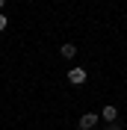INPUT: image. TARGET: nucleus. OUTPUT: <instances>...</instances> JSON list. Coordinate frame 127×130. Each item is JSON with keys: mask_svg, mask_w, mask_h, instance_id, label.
<instances>
[{"mask_svg": "<svg viewBox=\"0 0 127 130\" xmlns=\"http://www.w3.org/2000/svg\"><path fill=\"white\" fill-rule=\"evenodd\" d=\"M95 124H98V115L95 112H86L83 118H80V130H92Z\"/></svg>", "mask_w": 127, "mask_h": 130, "instance_id": "obj_3", "label": "nucleus"}, {"mask_svg": "<svg viewBox=\"0 0 127 130\" xmlns=\"http://www.w3.org/2000/svg\"><path fill=\"white\" fill-rule=\"evenodd\" d=\"M68 80H71V86H83L86 83V68H71L68 71Z\"/></svg>", "mask_w": 127, "mask_h": 130, "instance_id": "obj_1", "label": "nucleus"}, {"mask_svg": "<svg viewBox=\"0 0 127 130\" xmlns=\"http://www.w3.org/2000/svg\"><path fill=\"white\" fill-rule=\"evenodd\" d=\"M106 130H121V127H118V124H115V121H112V124H109V127H106Z\"/></svg>", "mask_w": 127, "mask_h": 130, "instance_id": "obj_6", "label": "nucleus"}, {"mask_svg": "<svg viewBox=\"0 0 127 130\" xmlns=\"http://www.w3.org/2000/svg\"><path fill=\"white\" fill-rule=\"evenodd\" d=\"M6 27H9V18L3 15V12H0V30H6Z\"/></svg>", "mask_w": 127, "mask_h": 130, "instance_id": "obj_5", "label": "nucleus"}, {"mask_svg": "<svg viewBox=\"0 0 127 130\" xmlns=\"http://www.w3.org/2000/svg\"><path fill=\"white\" fill-rule=\"evenodd\" d=\"M101 118H103V121H115V118H118V109H115V106H112V104H106V106H103V109H101Z\"/></svg>", "mask_w": 127, "mask_h": 130, "instance_id": "obj_2", "label": "nucleus"}, {"mask_svg": "<svg viewBox=\"0 0 127 130\" xmlns=\"http://www.w3.org/2000/svg\"><path fill=\"white\" fill-rule=\"evenodd\" d=\"M62 56L65 59H74L77 56V47H74V44H62Z\"/></svg>", "mask_w": 127, "mask_h": 130, "instance_id": "obj_4", "label": "nucleus"}, {"mask_svg": "<svg viewBox=\"0 0 127 130\" xmlns=\"http://www.w3.org/2000/svg\"><path fill=\"white\" fill-rule=\"evenodd\" d=\"M3 6H6V0H0V9H3Z\"/></svg>", "mask_w": 127, "mask_h": 130, "instance_id": "obj_7", "label": "nucleus"}]
</instances>
